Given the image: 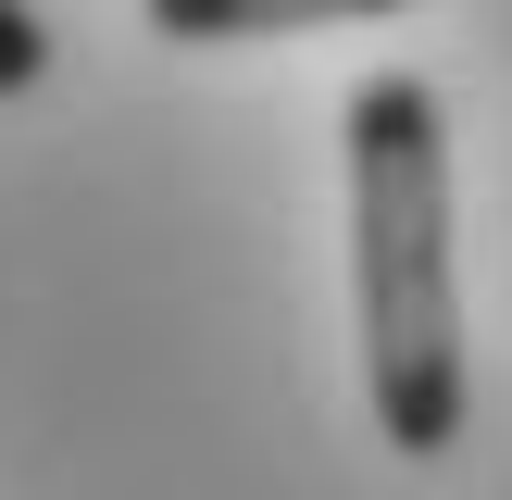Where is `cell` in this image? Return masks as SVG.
<instances>
[{
  "mask_svg": "<svg viewBox=\"0 0 512 500\" xmlns=\"http://www.w3.org/2000/svg\"><path fill=\"white\" fill-rule=\"evenodd\" d=\"M350 150V288L363 400L400 463L463 450V288H450V113L413 63H375L338 113Z\"/></svg>",
  "mask_w": 512,
  "mask_h": 500,
  "instance_id": "cell-1",
  "label": "cell"
},
{
  "mask_svg": "<svg viewBox=\"0 0 512 500\" xmlns=\"http://www.w3.org/2000/svg\"><path fill=\"white\" fill-rule=\"evenodd\" d=\"M138 13L175 50H238V38H288V25H375V13H413V0H138Z\"/></svg>",
  "mask_w": 512,
  "mask_h": 500,
  "instance_id": "cell-2",
  "label": "cell"
},
{
  "mask_svg": "<svg viewBox=\"0 0 512 500\" xmlns=\"http://www.w3.org/2000/svg\"><path fill=\"white\" fill-rule=\"evenodd\" d=\"M50 75V25H38V0H0V100H25Z\"/></svg>",
  "mask_w": 512,
  "mask_h": 500,
  "instance_id": "cell-3",
  "label": "cell"
}]
</instances>
